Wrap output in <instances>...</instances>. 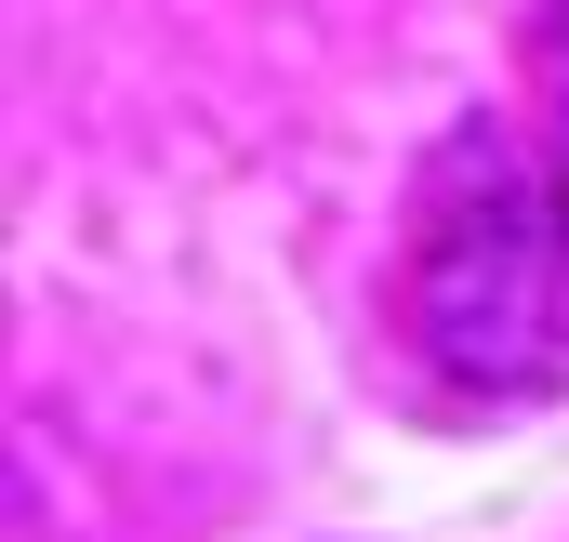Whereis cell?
Returning a JSON list of instances; mask_svg holds the SVG:
<instances>
[{
  "mask_svg": "<svg viewBox=\"0 0 569 542\" xmlns=\"http://www.w3.org/2000/svg\"><path fill=\"white\" fill-rule=\"evenodd\" d=\"M411 344L463 398H569V0L530 13V80L437 159L411 225Z\"/></svg>",
  "mask_w": 569,
  "mask_h": 542,
  "instance_id": "obj_1",
  "label": "cell"
}]
</instances>
